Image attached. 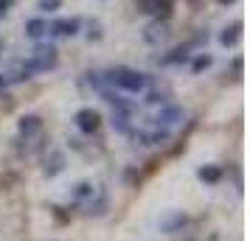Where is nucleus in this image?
<instances>
[{
	"label": "nucleus",
	"mask_w": 250,
	"mask_h": 241,
	"mask_svg": "<svg viewBox=\"0 0 250 241\" xmlns=\"http://www.w3.org/2000/svg\"><path fill=\"white\" fill-rule=\"evenodd\" d=\"M107 84H113L118 90H126V93H146L149 87V76L141 73L135 68H113L107 70Z\"/></svg>",
	"instance_id": "nucleus-1"
},
{
	"label": "nucleus",
	"mask_w": 250,
	"mask_h": 241,
	"mask_svg": "<svg viewBox=\"0 0 250 241\" xmlns=\"http://www.w3.org/2000/svg\"><path fill=\"white\" fill-rule=\"evenodd\" d=\"M31 65H34V70H48L57 65V48L51 45H37L34 56H31Z\"/></svg>",
	"instance_id": "nucleus-2"
},
{
	"label": "nucleus",
	"mask_w": 250,
	"mask_h": 241,
	"mask_svg": "<svg viewBox=\"0 0 250 241\" xmlns=\"http://www.w3.org/2000/svg\"><path fill=\"white\" fill-rule=\"evenodd\" d=\"M99 121H102V118H99L96 110H87V107H84V110L76 112V127H79L82 132H96V129H99Z\"/></svg>",
	"instance_id": "nucleus-3"
},
{
	"label": "nucleus",
	"mask_w": 250,
	"mask_h": 241,
	"mask_svg": "<svg viewBox=\"0 0 250 241\" xmlns=\"http://www.w3.org/2000/svg\"><path fill=\"white\" fill-rule=\"evenodd\" d=\"M155 121H158V127L163 124V129H166V127H171V124H177V121H183V110L180 107H163Z\"/></svg>",
	"instance_id": "nucleus-4"
},
{
	"label": "nucleus",
	"mask_w": 250,
	"mask_h": 241,
	"mask_svg": "<svg viewBox=\"0 0 250 241\" xmlns=\"http://www.w3.org/2000/svg\"><path fill=\"white\" fill-rule=\"evenodd\" d=\"M51 31L57 37H73L79 31V20H57V23H51Z\"/></svg>",
	"instance_id": "nucleus-5"
},
{
	"label": "nucleus",
	"mask_w": 250,
	"mask_h": 241,
	"mask_svg": "<svg viewBox=\"0 0 250 241\" xmlns=\"http://www.w3.org/2000/svg\"><path fill=\"white\" fill-rule=\"evenodd\" d=\"M144 39H146V42H160V39H166V25H163V23L146 25V31H144Z\"/></svg>",
	"instance_id": "nucleus-6"
},
{
	"label": "nucleus",
	"mask_w": 250,
	"mask_h": 241,
	"mask_svg": "<svg viewBox=\"0 0 250 241\" xmlns=\"http://www.w3.org/2000/svg\"><path fill=\"white\" fill-rule=\"evenodd\" d=\"M141 6H144V12H155V14H163V17L171 12V6L166 0H141Z\"/></svg>",
	"instance_id": "nucleus-7"
},
{
	"label": "nucleus",
	"mask_w": 250,
	"mask_h": 241,
	"mask_svg": "<svg viewBox=\"0 0 250 241\" xmlns=\"http://www.w3.org/2000/svg\"><path fill=\"white\" fill-rule=\"evenodd\" d=\"M239 34H242V23H230L225 31L219 34V42H222V45H233L239 39Z\"/></svg>",
	"instance_id": "nucleus-8"
},
{
	"label": "nucleus",
	"mask_w": 250,
	"mask_h": 241,
	"mask_svg": "<svg viewBox=\"0 0 250 241\" xmlns=\"http://www.w3.org/2000/svg\"><path fill=\"white\" fill-rule=\"evenodd\" d=\"M40 127H42V124H40L37 115H23V118H20V132H23V135H34Z\"/></svg>",
	"instance_id": "nucleus-9"
},
{
	"label": "nucleus",
	"mask_w": 250,
	"mask_h": 241,
	"mask_svg": "<svg viewBox=\"0 0 250 241\" xmlns=\"http://www.w3.org/2000/svg\"><path fill=\"white\" fill-rule=\"evenodd\" d=\"M45 31H48V23H42V20H28V23H25V34L34 37V39H40Z\"/></svg>",
	"instance_id": "nucleus-10"
},
{
	"label": "nucleus",
	"mask_w": 250,
	"mask_h": 241,
	"mask_svg": "<svg viewBox=\"0 0 250 241\" xmlns=\"http://www.w3.org/2000/svg\"><path fill=\"white\" fill-rule=\"evenodd\" d=\"M222 177V171L216 168V166H205V168H200V180H205V183H216Z\"/></svg>",
	"instance_id": "nucleus-11"
},
{
	"label": "nucleus",
	"mask_w": 250,
	"mask_h": 241,
	"mask_svg": "<svg viewBox=\"0 0 250 241\" xmlns=\"http://www.w3.org/2000/svg\"><path fill=\"white\" fill-rule=\"evenodd\" d=\"M62 163H65V160H62V154H54V160H51V166H45V171L54 177L57 171H62Z\"/></svg>",
	"instance_id": "nucleus-12"
},
{
	"label": "nucleus",
	"mask_w": 250,
	"mask_h": 241,
	"mask_svg": "<svg viewBox=\"0 0 250 241\" xmlns=\"http://www.w3.org/2000/svg\"><path fill=\"white\" fill-rule=\"evenodd\" d=\"M208 65H211V56H208V54H203V56H197V59H194V73H200V70H205Z\"/></svg>",
	"instance_id": "nucleus-13"
},
{
	"label": "nucleus",
	"mask_w": 250,
	"mask_h": 241,
	"mask_svg": "<svg viewBox=\"0 0 250 241\" xmlns=\"http://www.w3.org/2000/svg\"><path fill=\"white\" fill-rule=\"evenodd\" d=\"M186 56H188V51H186V48H174V51H171V56L166 59V62H183Z\"/></svg>",
	"instance_id": "nucleus-14"
},
{
	"label": "nucleus",
	"mask_w": 250,
	"mask_h": 241,
	"mask_svg": "<svg viewBox=\"0 0 250 241\" xmlns=\"http://www.w3.org/2000/svg\"><path fill=\"white\" fill-rule=\"evenodd\" d=\"M59 0H40V12H57Z\"/></svg>",
	"instance_id": "nucleus-15"
},
{
	"label": "nucleus",
	"mask_w": 250,
	"mask_h": 241,
	"mask_svg": "<svg viewBox=\"0 0 250 241\" xmlns=\"http://www.w3.org/2000/svg\"><path fill=\"white\" fill-rule=\"evenodd\" d=\"M90 194H93V185H90V183L76 185V196H90Z\"/></svg>",
	"instance_id": "nucleus-16"
},
{
	"label": "nucleus",
	"mask_w": 250,
	"mask_h": 241,
	"mask_svg": "<svg viewBox=\"0 0 250 241\" xmlns=\"http://www.w3.org/2000/svg\"><path fill=\"white\" fill-rule=\"evenodd\" d=\"M12 3H14V0H0V14L9 12V9H12Z\"/></svg>",
	"instance_id": "nucleus-17"
},
{
	"label": "nucleus",
	"mask_w": 250,
	"mask_h": 241,
	"mask_svg": "<svg viewBox=\"0 0 250 241\" xmlns=\"http://www.w3.org/2000/svg\"><path fill=\"white\" fill-rule=\"evenodd\" d=\"M6 84H9V79H6V76L0 73V90H6Z\"/></svg>",
	"instance_id": "nucleus-18"
},
{
	"label": "nucleus",
	"mask_w": 250,
	"mask_h": 241,
	"mask_svg": "<svg viewBox=\"0 0 250 241\" xmlns=\"http://www.w3.org/2000/svg\"><path fill=\"white\" fill-rule=\"evenodd\" d=\"M219 3H230V0H219Z\"/></svg>",
	"instance_id": "nucleus-19"
}]
</instances>
